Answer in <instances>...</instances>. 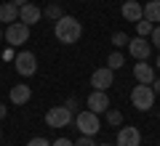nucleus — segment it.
Instances as JSON below:
<instances>
[{
    "instance_id": "nucleus-33",
    "label": "nucleus",
    "mask_w": 160,
    "mask_h": 146,
    "mask_svg": "<svg viewBox=\"0 0 160 146\" xmlns=\"http://www.w3.org/2000/svg\"><path fill=\"white\" fill-rule=\"evenodd\" d=\"M0 61H3V56H0Z\"/></svg>"
},
{
    "instance_id": "nucleus-10",
    "label": "nucleus",
    "mask_w": 160,
    "mask_h": 146,
    "mask_svg": "<svg viewBox=\"0 0 160 146\" xmlns=\"http://www.w3.org/2000/svg\"><path fill=\"white\" fill-rule=\"evenodd\" d=\"M88 109H91L93 114H102V112H107L109 109V96H107V90H93L91 96H88Z\"/></svg>"
},
{
    "instance_id": "nucleus-17",
    "label": "nucleus",
    "mask_w": 160,
    "mask_h": 146,
    "mask_svg": "<svg viewBox=\"0 0 160 146\" xmlns=\"http://www.w3.org/2000/svg\"><path fill=\"white\" fill-rule=\"evenodd\" d=\"M43 16L51 19V21H59V19L64 16V11H62V6H56V3H53V6H46V8H43Z\"/></svg>"
},
{
    "instance_id": "nucleus-22",
    "label": "nucleus",
    "mask_w": 160,
    "mask_h": 146,
    "mask_svg": "<svg viewBox=\"0 0 160 146\" xmlns=\"http://www.w3.org/2000/svg\"><path fill=\"white\" fill-rule=\"evenodd\" d=\"M72 146H96V141H93V135H80L78 141H72Z\"/></svg>"
},
{
    "instance_id": "nucleus-23",
    "label": "nucleus",
    "mask_w": 160,
    "mask_h": 146,
    "mask_svg": "<svg viewBox=\"0 0 160 146\" xmlns=\"http://www.w3.org/2000/svg\"><path fill=\"white\" fill-rule=\"evenodd\" d=\"M149 43H155V48L160 51V27H152V32H149Z\"/></svg>"
},
{
    "instance_id": "nucleus-18",
    "label": "nucleus",
    "mask_w": 160,
    "mask_h": 146,
    "mask_svg": "<svg viewBox=\"0 0 160 146\" xmlns=\"http://www.w3.org/2000/svg\"><path fill=\"white\" fill-rule=\"evenodd\" d=\"M107 64H109V69H112V72H115V69H120V67H123V64H126V56H123V53H118V51H115V53H109Z\"/></svg>"
},
{
    "instance_id": "nucleus-9",
    "label": "nucleus",
    "mask_w": 160,
    "mask_h": 146,
    "mask_svg": "<svg viewBox=\"0 0 160 146\" xmlns=\"http://www.w3.org/2000/svg\"><path fill=\"white\" fill-rule=\"evenodd\" d=\"M115 146H142V133H139V128H133V125L131 128H120Z\"/></svg>"
},
{
    "instance_id": "nucleus-1",
    "label": "nucleus",
    "mask_w": 160,
    "mask_h": 146,
    "mask_svg": "<svg viewBox=\"0 0 160 146\" xmlns=\"http://www.w3.org/2000/svg\"><path fill=\"white\" fill-rule=\"evenodd\" d=\"M53 35H56L59 43L72 45V43H78L80 35H83V24H80L75 16H62L56 21V27H53Z\"/></svg>"
},
{
    "instance_id": "nucleus-11",
    "label": "nucleus",
    "mask_w": 160,
    "mask_h": 146,
    "mask_svg": "<svg viewBox=\"0 0 160 146\" xmlns=\"http://www.w3.org/2000/svg\"><path fill=\"white\" fill-rule=\"evenodd\" d=\"M40 16H43V11H40L38 6H32V3H24V6L19 8V21H24L27 27L38 24V21H40Z\"/></svg>"
},
{
    "instance_id": "nucleus-24",
    "label": "nucleus",
    "mask_w": 160,
    "mask_h": 146,
    "mask_svg": "<svg viewBox=\"0 0 160 146\" xmlns=\"http://www.w3.org/2000/svg\"><path fill=\"white\" fill-rule=\"evenodd\" d=\"M27 146H51V144H48V138H40V135H38V138H29Z\"/></svg>"
},
{
    "instance_id": "nucleus-8",
    "label": "nucleus",
    "mask_w": 160,
    "mask_h": 146,
    "mask_svg": "<svg viewBox=\"0 0 160 146\" xmlns=\"http://www.w3.org/2000/svg\"><path fill=\"white\" fill-rule=\"evenodd\" d=\"M128 53L133 59H139V61H147L149 53H152V43L147 37H131L128 40Z\"/></svg>"
},
{
    "instance_id": "nucleus-28",
    "label": "nucleus",
    "mask_w": 160,
    "mask_h": 146,
    "mask_svg": "<svg viewBox=\"0 0 160 146\" xmlns=\"http://www.w3.org/2000/svg\"><path fill=\"white\" fill-rule=\"evenodd\" d=\"M6 114H8V109H6V104H0V120H6Z\"/></svg>"
},
{
    "instance_id": "nucleus-21",
    "label": "nucleus",
    "mask_w": 160,
    "mask_h": 146,
    "mask_svg": "<svg viewBox=\"0 0 160 146\" xmlns=\"http://www.w3.org/2000/svg\"><path fill=\"white\" fill-rule=\"evenodd\" d=\"M107 122L109 125H120L123 122V114H120L118 109H107Z\"/></svg>"
},
{
    "instance_id": "nucleus-26",
    "label": "nucleus",
    "mask_w": 160,
    "mask_h": 146,
    "mask_svg": "<svg viewBox=\"0 0 160 146\" xmlns=\"http://www.w3.org/2000/svg\"><path fill=\"white\" fill-rule=\"evenodd\" d=\"M152 90H155V96L160 93V77H158V80H152Z\"/></svg>"
},
{
    "instance_id": "nucleus-16",
    "label": "nucleus",
    "mask_w": 160,
    "mask_h": 146,
    "mask_svg": "<svg viewBox=\"0 0 160 146\" xmlns=\"http://www.w3.org/2000/svg\"><path fill=\"white\" fill-rule=\"evenodd\" d=\"M16 19H19V8L13 6V3H3V6H0V21L13 24Z\"/></svg>"
},
{
    "instance_id": "nucleus-29",
    "label": "nucleus",
    "mask_w": 160,
    "mask_h": 146,
    "mask_svg": "<svg viewBox=\"0 0 160 146\" xmlns=\"http://www.w3.org/2000/svg\"><path fill=\"white\" fill-rule=\"evenodd\" d=\"M11 3H13V6H16V8H22L24 3H27V0H11Z\"/></svg>"
},
{
    "instance_id": "nucleus-7",
    "label": "nucleus",
    "mask_w": 160,
    "mask_h": 146,
    "mask_svg": "<svg viewBox=\"0 0 160 146\" xmlns=\"http://www.w3.org/2000/svg\"><path fill=\"white\" fill-rule=\"evenodd\" d=\"M91 85H93V90H107V88H112L115 85V72L109 67H99V69H93V74H91Z\"/></svg>"
},
{
    "instance_id": "nucleus-19",
    "label": "nucleus",
    "mask_w": 160,
    "mask_h": 146,
    "mask_svg": "<svg viewBox=\"0 0 160 146\" xmlns=\"http://www.w3.org/2000/svg\"><path fill=\"white\" fill-rule=\"evenodd\" d=\"M152 27H155V24H149L147 19H142V21H136V32H139V37H147V35L152 32Z\"/></svg>"
},
{
    "instance_id": "nucleus-5",
    "label": "nucleus",
    "mask_w": 160,
    "mask_h": 146,
    "mask_svg": "<svg viewBox=\"0 0 160 146\" xmlns=\"http://www.w3.org/2000/svg\"><path fill=\"white\" fill-rule=\"evenodd\" d=\"M13 61H16V72L22 74V77H32V74L38 72V56H35L32 51H19L16 56H13Z\"/></svg>"
},
{
    "instance_id": "nucleus-14",
    "label": "nucleus",
    "mask_w": 160,
    "mask_h": 146,
    "mask_svg": "<svg viewBox=\"0 0 160 146\" xmlns=\"http://www.w3.org/2000/svg\"><path fill=\"white\" fill-rule=\"evenodd\" d=\"M8 98H11V104H16V106H24V104L32 98V88H29V85H13L11 93H8Z\"/></svg>"
},
{
    "instance_id": "nucleus-6",
    "label": "nucleus",
    "mask_w": 160,
    "mask_h": 146,
    "mask_svg": "<svg viewBox=\"0 0 160 146\" xmlns=\"http://www.w3.org/2000/svg\"><path fill=\"white\" fill-rule=\"evenodd\" d=\"M72 120H75L72 109H67V106H53V109L46 112V125L48 128H67Z\"/></svg>"
},
{
    "instance_id": "nucleus-30",
    "label": "nucleus",
    "mask_w": 160,
    "mask_h": 146,
    "mask_svg": "<svg viewBox=\"0 0 160 146\" xmlns=\"http://www.w3.org/2000/svg\"><path fill=\"white\" fill-rule=\"evenodd\" d=\"M155 67H158V69H160V56H158V59H155Z\"/></svg>"
},
{
    "instance_id": "nucleus-27",
    "label": "nucleus",
    "mask_w": 160,
    "mask_h": 146,
    "mask_svg": "<svg viewBox=\"0 0 160 146\" xmlns=\"http://www.w3.org/2000/svg\"><path fill=\"white\" fill-rule=\"evenodd\" d=\"M64 106H67V109H75V106H78V98H69V101L64 104Z\"/></svg>"
},
{
    "instance_id": "nucleus-15",
    "label": "nucleus",
    "mask_w": 160,
    "mask_h": 146,
    "mask_svg": "<svg viewBox=\"0 0 160 146\" xmlns=\"http://www.w3.org/2000/svg\"><path fill=\"white\" fill-rule=\"evenodd\" d=\"M142 11H144V19H147L149 24L160 21V0H149V3H144Z\"/></svg>"
},
{
    "instance_id": "nucleus-2",
    "label": "nucleus",
    "mask_w": 160,
    "mask_h": 146,
    "mask_svg": "<svg viewBox=\"0 0 160 146\" xmlns=\"http://www.w3.org/2000/svg\"><path fill=\"white\" fill-rule=\"evenodd\" d=\"M131 104L139 109V112H149V109L155 106V90H152V85H133V90H131Z\"/></svg>"
},
{
    "instance_id": "nucleus-34",
    "label": "nucleus",
    "mask_w": 160,
    "mask_h": 146,
    "mask_svg": "<svg viewBox=\"0 0 160 146\" xmlns=\"http://www.w3.org/2000/svg\"><path fill=\"white\" fill-rule=\"evenodd\" d=\"M0 133H3V130H0Z\"/></svg>"
},
{
    "instance_id": "nucleus-3",
    "label": "nucleus",
    "mask_w": 160,
    "mask_h": 146,
    "mask_svg": "<svg viewBox=\"0 0 160 146\" xmlns=\"http://www.w3.org/2000/svg\"><path fill=\"white\" fill-rule=\"evenodd\" d=\"M3 37H6L8 45H13V48H22V45L29 40V27H27L24 21H13V24H8V27H6Z\"/></svg>"
},
{
    "instance_id": "nucleus-12",
    "label": "nucleus",
    "mask_w": 160,
    "mask_h": 146,
    "mask_svg": "<svg viewBox=\"0 0 160 146\" xmlns=\"http://www.w3.org/2000/svg\"><path fill=\"white\" fill-rule=\"evenodd\" d=\"M133 77H136L142 85H152V80H155V67H152V64H147V61L133 64Z\"/></svg>"
},
{
    "instance_id": "nucleus-25",
    "label": "nucleus",
    "mask_w": 160,
    "mask_h": 146,
    "mask_svg": "<svg viewBox=\"0 0 160 146\" xmlns=\"http://www.w3.org/2000/svg\"><path fill=\"white\" fill-rule=\"evenodd\" d=\"M51 146H72V141H69V138H56Z\"/></svg>"
},
{
    "instance_id": "nucleus-31",
    "label": "nucleus",
    "mask_w": 160,
    "mask_h": 146,
    "mask_svg": "<svg viewBox=\"0 0 160 146\" xmlns=\"http://www.w3.org/2000/svg\"><path fill=\"white\" fill-rule=\"evenodd\" d=\"M96 146H112V144H96Z\"/></svg>"
},
{
    "instance_id": "nucleus-13",
    "label": "nucleus",
    "mask_w": 160,
    "mask_h": 146,
    "mask_svg": "<svg viewBox=\"0 0 160 146\" xmlns=\"http://www.w3.org/2000/svg\"><path fill=\"white\" fill-rule=\"evenodd\" d=\"M120 13H123V19H126V21H142V19H144L142 3H136V0H126V3H123V8H120Z\"/></svg>"
},
{
    "instance_id": "nucleus-4",
    "label": "nucleus",
    "mask_w": 160,
    "mask_h": 146,
    "mask_svg": "<svg viewBox=\"0 0 160 146\" xmlns=\"http://www.w3.org/2000/svg\"><path fill=\"white\" fill-rule=\"evenodd\" d=\"M75 125H78L80 135H96L99 130H102V122H99V114H93L91 109L80 112L78 117H75Z\"/></svg>"
},
{
    "instance_id": "nucleus-20",
    "label": "nucleus",
    "mask_w": 160,
    "mask_h": 146,
    "mask_svg": "<svg viewBox=\"0 0 160 146\" xmlns=\"http://www.w3.org/2000/svg\"><path fill=\"white\" fill-rule=\"evenodd\" d=\"M128 40H131V37H128L126 32H115V35H112V45H115V48H123V45H128Z\"/></svg>"
},
{
    "instance_id": "nucleus-32",
    "label": "nucleus",
    "mask_w": 160,
    "mask_h": 146,
    "mask_svg": "<svg viewBox=\"0 0 160 146\" xmlns=\"http://www.w3.org/2000/svg\"><path fill=\"white\" fill-rule=\"evenodd\" d=\"M0 40H3V29H0Z\"/></svg>"
}]
</instances>
